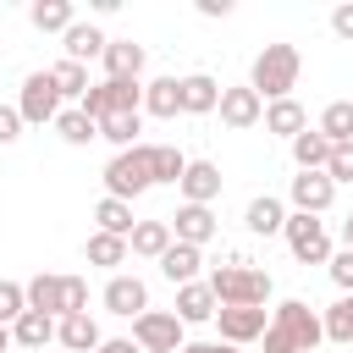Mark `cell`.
<instances>
[{"label": "cell", "mask_w": 353, "mask_h": 353, "mask_svg": "<svg viewBox=\"0 0 353 353\" xmlns=\"http://www.w3.org/2000/svg\"><path fill=\"white\" fill-rule=\"evenodd\" d=\"M259 342H265V353H314L325 342V320L303 298H281Z\"/></svg>", "instance_id": "6da1fadb"}, {"label": "cell", "mask_w": 353, "mask_h": 353, "mask_svg": "<svg viewBox=\"0 0 353 353\" xmlns=\"http://www.w3.org/2000/svg\"><path fill=\"white\" fill-rule=\"evenodd\" d=\"M298 72H303V55H298V44H265L259 55H254V72H248V88L259 94V99H292V88H298Z\"/></svg>", "instance_id": "7a4b0ae2"}, {"label": "cell", "mask_w": 353, "mask_h": 353, "mask_svg": "<svg viewBox=\"0 0 353 353\" xmlns=\"http://www.w3.org/2000/svg\"><path fill=\"white\" fill-rule=\"evenodd\" d=\"M210 292L221 298V309H265L276 287H270V276L254 270L248 259H232V265L210 270Z\"/></svg>", "instance_id": "3957f363"}, {"label": "cell", "mask_w": 353, "mask_h": 353, "mask_svg": "<svg viewBox=\"0 0 353 353\" xmlns=\"http://www.w3.org/2000/svg\"><path fill=\"white\" fill-rule=\"evenodd\" d=\"M149 188H154V171H149V143L121 149V154L105 165V199L132 204V199H138V193H149Z\"/></svg>", "instance_id": "277c9868"}, {"label": "cell", "mask_w": 353, "mask_h": 353, "mask_svg": "<svg viewBox=\"0 0 353 353\" xmlns=\"http://www.w3.org/2000/svg\"><path fill=\"white\" fill-rule=\"evenodd\" d=\"M287 248H292V259L298 265H331V232H325V221L320 215H287Z\"/></svg>", "instance_id": "5b68a950"}, {"label": "cell", "mask_w": 353, "mask_h": 353, "mask_svg": "<svg viewBox=\"0 0 353 353\" xmlns=\"http://www.w3.org/2000/svg\"><path fill=\"white\" fill-rule=\"evenodd\" d=\"M188 325L176 320V309H143L138 320H132V342L143 347V353H182V336Z\"/></svg>", "instance_id": "8992f818"}, {"label": "cell", "mask_w": 353, "mask_h": 353, "mask_svg": "<svg viewBox=\"0 0 353 353\" xmlns=\"http://www.w3.org/2000/svg\"><path fill=\"white\" fill-rule=\"evenodd\" d=\"M83 110L94 121H110V116H127V110H143V83H121V77H105L83 94Z\"/></svg>", "instance_id": "52a82bcc"}, {"label": "cell", "mask_w": 353, "mask_h": 353, "mask_svg": "<svg viewBox=\"0 0 353 353\" xmlns=\"http://www.w3.org/2000/svg\"><path fill=\"white\" fill-rule=\"evenodd\" d=\"M17 110L28 127H44V121H61V88L50 72H28L22 77V94H17Z\"/></svg>", "instance_id": "ba28073f"}, {"label": "cell", "mask_w": 353, "mask_h": 353, "mask_svg": "<svg viewBox=\"0 0 353 353\" xmlns=\"http://www.w3.org/2000/svg\"><path fill=\"white\" fill-rule=\"evenodd\" d=\"M287 199H292L298 215H325L331 199H336V182H331L325 171H298V176L287 182Z\"/></svg>", "instance_id": "9c48e42d"}, {"label": "cell", "mask_w": 353, "mask_h": 353, "mask_svg": "<svg viewBox=\"0 0 353 353\" xmlns=\"http://www.w3.org/2000/svg\"><path fill=\"white\" fill-rule=\"evenodd\" d=\"M221 121L232 127V132H248V127H259L265 121V99L248 88V83H237V88H221Z\"/></svg>", "instance_id": "30bf717a"}, {"label": "cell", "mask_w": 353, "mask_h": 353, "mask_svg": "<svg viewBox=\"0 0 353 353\" xmlns=\"http://www.w3.org/2000/svg\"><path fill=\"white\" fill-rule=\"evenodd\" d=\"M99 303H105L110 314H121V320H138V314L149 309V287H143L138 276H127V270H116V276L105 281V292H99Z\"/></svg>", "instance_id": "8fae6325"}, {"label": "cell", "mask_w": 353, "mask_h": 353, "mask_svg": "<svg viewBox=\"0 0 353 353\" xmlns=\"http://www.w3.org/2000/svg\"><path fill=\"white\" fill-rule=\"evenodd\" d=\"M215 232H221V221H215V210H210V204H176V215H171V237H176V243L204 248Z\"/></svg>", "instance_id": "7c38bea8"}, {"label": "cell", "mask_w": 353, "mask_h": 353, "mask_svg": "<svg viewBox=\"0 0 353 353\" xmlns=\"http://www.w3.org/2000/svg\"><path fill=\"white\" fill-rule=\"evenodd\" d=\"M176 188H182V204H215L221 199V165L215 160H188Z\"/></svg>", "instance_id": "4fadbf2b"}, {"label": "cell", "mask_w": 353, "mask_h": 353, "mask_svg": "<svg viewBox=\"0 0 353 353\" xmlns=\"http://www.w3.org/2000/svg\"><path fill=\"white\" fill-rule=\"evenodd\" d=\"M61 50H66V61H77V66H88V61H105V50H110V39L94 28V22H72L66 33H61Z\"/></svg>", "instance_id": "5bb4252c"}, {"label": "cell", "mask_w": 353, "mask_h": 353, "mask_svg": "<svg viewBox=\"0 0 353 353\" xmlns=\"http://www.w3.org/2000/svg\"><path fill=\"white\" fill-rule=\"evenodd\" d=\"M215 314H221V298L210 292V281L176 287V320H182V325H204V320H215Z\"/></svg>", "instance_id": "9a60e30c"}, {"label": "cell", "mask_w": 353, "mask_h": 353, "mask_svg": "<svg viewBox=\"0 0 353 353\" xmlns=\"http://www.w3.org/2000/svg\"><path fill=\"white\" fill-rule=\"evenodd\" d=\"M215 325H221V342L243 347V342H259L270 320H265V309H221V314H215Z\"/></svg>", "instance_id": "2e32d148"}, {"label": "cell", "mask_w": 353, "mask_h": 353, "mask_svg": "<svg viewBox=\"0 0 353 353\" xmlns=\"http://www.w3.org/2000/svg\"><path fill=\"white\" fill-rule=\"evenodd\" d=\"M243 226H248L254 237H276V232H287V204H281V199H270V193H259V199H248Z\"/></svg>", "instance_id": "e0dca14e"}, {"label": "cell", "mask_w": 353, "mask_h": 353, "mask_svg": "<svg viewBox=\"0 0 353 353\" xmlns=\"http://www.w3.org/2000/svg\"><path fill=\"white\" fill-rule=\"evenodd\" d=\"M199 265H204V248H193V243H171V248L160 254V276H165L171 287L199 281Z\"/></svg>", "instance_id": "ac0fdd59"}, {"label": "cell", "mask_w": 353, "mask_h": 353, "mask_svg": "<svg viewBox=\"0 0 353 353\" xmlns=\"http://www.w3.org/2000/svg\"><path fill=\"white\" fill-rule=\"evenodd\" d=\"M28 287V309H39V314H50V320H61L66 314V276H33V281H22Z\"/></svg>", "instance_id": "d6986e66"}, {"label": "cell", "mask_w": 353, "mask_h": 353, "mask_svg": "<svg viewBox=\"0 0 353 353\" xmlns=\"http://www.w3.org/2000/svg\"><path fill=\"white\" fill-rule=\"evenodd\" d=\"M105 77L138 83V77H143V44H138V39H110V50H105Z\"/></svg>", "instance_id": "ffe728a7"}, {"label": "cell", "mask_w": 353, "mask_h": 353, "mask_svg": "<svg viewBox=\"0 0 353 353\" xmlns=\"http://www.w3.org/2000/svg\"><path fill=\"white\" fill-rule=\"evenodd\" d=\"M221 105V83L210 72H188L182 77V116H210Z\"/></svg>", "instance_id": "44dd1931"}, {"label": "cell", "mask_w": 353, "mask_h": 353, "mask_svg": "<svg viewBox=\"0 0 353 353\" xmlns=\"http://www.w3.org/2000/svg\"><path fill=\"white\" fill-rule=\"evenodd\" d=\"M176 110H182V77H154V83H143V116L171 121Z\"/></svg>", "instance_id": "7402d4cb"}, {"label": "cell", "mask_w": 353, "mask_h": 353, "mask_svg": "<svg viewBox=\"0 0 353 353\" xmlns=\"http://www.w3.org/2000/svg\"><path fill=\"white\" fill-rule=\"evenodd\" d=\"M55 342H61V347H72V353H94L105 336H99L94 314H66V320H55Z\"/></svg>", "instance_id": "603a6c76"}, {"label": "cell", "mask_w": 353, "mask_h": 353, "mask_svg": "<svg viewBox=\"0 0 353 353\" xmlns=\"http://www.w3.org/2000/svg\"><path fill=\"white\" fill-rule=\"evenodd\" d=\"M127 243H132V254H138V259H154V265H160V254H165L176 237H171V221H138Z\"/></svg>", "instance_id": "cb8c5ba5"}, {"label": "cell", "mask_w": 353, "mask_h": 353, "mask_svg": "<svg viewBox=\"0 0 353 353\" xmlns=\"http://www.w3.org/2000/svg\"><path fill=\"white\" fill-rule=\"evenodd\" d=\"M11 342H17V353H39L44 342H55V320L39 314V309H28V314L11 325Z\"/></svg>", "instance_id": "d4e9b609"}, {"label": "cell", "mask_w": 353, "mask_h": 353, "mask_svg": "<svg viewBox=\"0 0 353 353\" xmlns=\"http://www.w3.org/2000/svg\"><path fill=\"white\" fill-rule=\"evenodd\" d=\"M309 127V116H303V105L298 99H276V105H265V132H276V138H298Z\"/></svg>", "instance_id": "484cf974"}, {"label": "cell", "mask_w": 353, "mask_h": 353, "mask_svg": "<svg viewBox=\"0 0 353 353\" xmlns=\"http://www.w3.org/2000/svg\"><path fill=\"white\" fill-rule=\"evenodd\" d=\"M127 254H132V243H127V237H110V232H94V237L83 243V259H88V265H99V270L127 265Z\"/></svg>", "instance_id": "4316f807"}, {"label": "cell", "mask_w": 353, "mask_h": 353, "mask_svg": "<svg viewBox=\"0 0 353 353\" xmlns=\"http://www.w3.org/2000/svg\"><path fill=\"white\" fill-rule=\"evenodd\" d=\"M28 22H33L39 33H66V28L77 22V11H72V0H33V6H28Z\"/></svg>", "instance_id": "83f0119b"}, {"label": "cell", "mask_w": 353, "mask_h": 353, "mask_svg": "<svg viewBox=\"0 0 353 353\" xmlns=\"http://www.w3.org/2000/svg\"><path fill=\"white\" fill-rule=\"evenodd\" d=\"M292 160H298V171H325V160H331L325 132H320V127H303V132L292 138Z\"/></svg>", "instance_id": "f1b7e54d"}, {"label": "cell", "mask_w": 353, "mask_h": 353, "mask_svg": "<svg viewBox=\"0 0 353 353\" xmlns=\"http://www.w3.org/2000/svg\"><path fill=\"white\" fill-rule=\"evenodd\" d=\"M320 132H325V143L336 149V143H353V99H331L325 110H320V121H314Z\"/></svg>", "instance_id": "f546056e"}, {"label": "cell", "mask_w": 353, "mask_h": 353, "mask_svg": "<svg viewBox=\"0 0 353 353\" xmlns=\"http://www.w3.org/2000/svg\"><path fill=\"white\" fill-rule=\"evenodd\" d=\"M55 132H61V143H72V149H83V143H94L99 138V121L83 110V105H72V110H61V121H55Z\"/></svg>", "instance_id": "4dcf8cb0"}, {"label": "cell", "mask_w": 353, "mask_h": 353, "mask_svg": "<svg viewBox=\"0 0 353 353\" xmlns=\"http://www.w3.org/2000/svg\"><path fill=\"white\" fill-rule=\"evenodd\" d=\"M138 132H143V110H127V116L99 121V138L116 143V154H121V149H138Z\"/></svg>", "instance_id": "1f68e13d"}, {"label": "cell", "mask_w": 353, "mask_h": 353, "mask_svg": "<svg viewBox=\"0 0 353 353\" xmlns=\"http://www.w3.org/2000/svg\"><path fill=\"white\" fill-rule=\"evenodd\" d=\"M149 171H154V182H182V171H188V154L176 149V143H149Z\"/></svg>", "instance_id": "d6a6232c"}, {"label": "cell", "mask_w": 353, "mask_h": 353, "mask_svg": "<svg viewBox=\"0 0 353 353\" xmlns=\"http://www.w3.org/2000/svg\"><path fill=\"white\" fill-rule=\"evenodd\" d=\"M50 77H55L61 99H77V105H83V94L94 88V83H88V66H77V61H66V55H61V61L50 66Z\"/></svg>", "instance_id": "836d02e7"}, {"label": "cell", "mask_w": 353, "mask_h": 353, "mask_svg": "<svg viewBox=\"0 0 353 353\" xmlns=\"http://www.w3.org/2000/svg\"><path fill=\"white\" fill-rule=\"evenodd\" d=\"M94 221H99V232H110V237H132V204H121V199H99L94 204Z\"/></svg>", "instance_id": "e575fe53"}, {"label": "cell", "mask_w": 353, "mask_h": 353, "mask_svg": "<svg viewBox=\"0 0 353 353\" xmlns=\"http://www.w3.org/2000/svg\"><path fill=\"white\" fill-rule=\"evenodd\" d=\"M320 320H325V342H342V347H347V342H353V292H342Z\"/></svg>", "instance_id": "d590c367"}, {"label": "cell", "mask_w": 353, "mask_h": 353, "mask_svg": "<svg viewBox=\"0 0 353 353\" xmlns=\"http://www.w3.org/2000/svg\"><path fill=\"white\" fill-rule=\"evenodd\" d=\"M28 314V287L22 281H0V325H17Z\"/></svg>", "instance_id": "8d00e7d4"}, {"label": "cell", "mask_w": 353, "mask_h": 353, "mask_svg": "<svg viewBox=\"0 0 353 353\" xmlns=\"http://www.w3.org/2000/svg\"><path fill=\"white\" fill-rule=\"evenodd\" d=\"M325 270H331V281H336V292H353V248H336Z\"/></svg>", "instance_id": "74e56055"}, {"label": "cell", "mask_w": 353, "mask_h": 353, "mask_svg": "<svg viewBox=\"0 0 353 353\" xmlns=\"http://www.w3.org/2000/svg\"><path fill=\"white\" fill-rule=\"evenodd\" d=\"M325 176H331V182H353V143H336V149H331Z\"/></svg>", "instance_id": "f35d334b"}, {"label": "cell", "mask_w": 353, "mask_h": 353, "mask_svg": "<svg viewBox=\"0 0 353 353\" xmlns=\"http://www.w3.org/2000/svg\"><path fill=\"white\" fill-rule=\"evenodd\" d=\"M66 314H88V281L83 276H66ZM61 314V320H66Z\"/></svg>", "instance_id": "ab89813d"}, {"label": "cell", "mask_w": 353, "mask_h": 353, "mask_svg": "<svg viewBox=\"0 0 353 353\" xmlns=\"http://www.w3.org/2000/svg\"><path fill=\"white\" fill-rule=\"evenodd\" d=\"M22 127H28V121H22V110H17V105H0V143H17V138H22Z\"/></svg>", "instance_id": "60d3db41"}, {"label": "cell", "mask_w": 353, "mask_h": 353, "mask_svg": "<svg viewBox=\"0 0 353 353\" xmlns=\"http://www.w3.org/2000/svg\"><path fill=\"white\" fill-rule=\"evenodd\" d=\"M331 33H336V39H347V44H353V0H347V6H336V11H331Z\"/></svg>", "instance_id": "b9f144b4"}, {"label": "cell", "mask_w": 353, "mask_h": 353, "mask_svg": "<svg viewBox=\"0 0 353 353\" xmlns=\"http://www.w3.org/2000/svg\"><path fill=\"white\" fill-rule=\"evenodd\" d=\"M94 353H143V347H138L132 336H105V342H99Z\"/></svg>", "instance_id": "7bdbcfd3"}, {"label": "cell", "mask_w": 353, "mask_h": 353, "mask_svg": "<svg viewBox=\"0 0 353 353\" xmlns=\"http://www.w3.org/2000/svg\"><path fill=\"white\" fill-rule=\"evenodd\" d=\"M199 17H232V0H199Z\"/></svg>", "instance_id": "ee69618b"}, {"label": "cell", "mask_w": 353, "mask_h": 353, "mask_svg": "<svg viewBox=\"0 0 353 353\" xmlns=\"http://www.w3.org/2000/svg\"><path fill=\"white\" fill-rule=\"evenodd\" d=\"M182 353H215V342H182Z\"/></svg>", "instance_id": "f6af8a7d"}, {"label": "cell", "mask_w": 353, "mask_h": 353, "mask_svg": "<svg viewBox=\"0 0 353 353\" xmlns=\"http://www.w3.org/2000/svg\"><path fill=\"white\" fill-rule=\"evenodd\" d=\"M17 342H11V325H0V353H11Z\"/></svg>", "instance_id": "bcb514c9"}, {"label": "cell", "mask_w": 353, "mask_h": 353, "mask_svg": "<svg viewBox=\"0 0 353 353\" xmlns=\"http://www.w3.org/2000/svg\"><path fill=\"white\" fill-rule=\"evenodd\" d=\"M342 248H353V215L342 221Z\"/></svg>", "instance_id": "7dc6e473"}, {"label": "cell", "mask_w": 353, "mask_h": 353, "mask_svg": "<svg viewBox=\"0 0 353 353\" xmlns=\"http://www.w3.org/2000/svg\"><path fill=\"white\" fill-rule=\"evenodd\" d=\"M215 353H237V347H232V342H215Z\"/></svg>", "instance_id": "c3c4849f"}]
</instances>
